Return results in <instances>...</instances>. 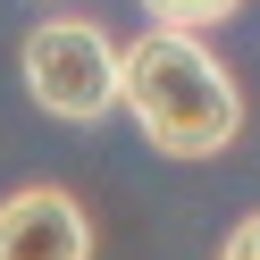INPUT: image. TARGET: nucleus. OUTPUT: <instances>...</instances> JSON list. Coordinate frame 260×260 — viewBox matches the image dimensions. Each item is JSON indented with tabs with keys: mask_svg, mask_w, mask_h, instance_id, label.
<instances>
[{
	"mask_svg": "<svg viewBox=\"0 0 260 260\" xmlns=\"http://www.w3.org/2000/svg\"><path fill=\"white\" fill-rule=\"evenodd\" d=\"M118 109L159 159H218L243 135V84L210 34H176V25H143L118 42Z\"/></svg>",
	"mask_w": 260,
	"mask_h": 260,
	"instance_id": "nucleus-1",
	"label": "nucleus"
},
{
	"mask_svg": "<svg viewBox=\"0 0 260 260\" xmlns=\"http://www.w3.org/2000/svg\"><path fill=\"white\" fill-rule=\"evenodd\" d=\"M0 260H92V210L68 185H17L0 202Z\"/></svg>",
	"mask_w": 260,
	"mask_h": 260,
	"instance_id": "nucleus-3",
	"label": "nucleus"
},
{
	"mask_svg": "<svg viewBox=\"0 0 260 260\" xmlns=\"http://www.w3.org/2000/svg\"><path fill=\"white\" fill-rule=\"evenodd\" d=\"M218 260H260V210H252V218H235V226H226Z\"/></svg>",
	"mask_w": 260,
	"mask_h": 260,
	"instance_id": "nucleus-5",
	"label": "nucleus"
},
{
	"mask_svg": "<svg viewBox=\"0 0 260 260\" xmlns=\"http://www.w3.org/2000/svg\"><path fill=\"white\" fill-rule=\"evenodd\" d=\"M25 92L59 126H101L118 118V34L101 17H42L17 51Z\"/></svg>",
	"mask_w": 260,
	"mask_h": 260,
	"instance_id": "nucleus-2",
	"label": "nucleus"
},
{
	"mask_svg": "<svg viewBox=\"0 0 260 260\" xmlns=\"http://www.w3.org/2000/svg\"><path fill=\"white\" fill-rule=\"evenodd\" d=\"M243 0H143V17L151 25H176V34H210V25H226Z\"/></svg>",
	"mask_w": 260,
	"mask_h": 260,
	"instance_id": "nucleus-4",
	"label": "nucleus"
}]
</instances>
